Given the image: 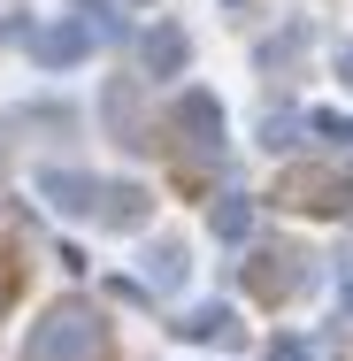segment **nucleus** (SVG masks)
Here are the masks:
<instances>
[{"label": "nucleus", "mask_w": 353, "mask_h": 361, "mask_svg": "<svg viewBox=\"0 0 353 361\" xmlns=\"http://www.w3.org/2000/svg\"><path fill=\"white\" fill-rule=\"evenodd\" d=\"M39 192H47V208H62V216H92L100 177H85V169H47V177H39Z\"/></svg>", "instance_id": "2"}, {"label": "nucleus", "mask_w": 353, "mask_h": 361, "mask_svg": "<svg viewBox=\"0 0 353 361\" xmlns=\"http://www.w3.org/2000/svg\"><path fill=\"white\" fill-rule=\"evenodd\" d=\"M215 231H223V238H246V231H254V200H246V192H230V200L215 208Z\"/></svg>", "instance_id": "8"}, {"label": "nucleus", "mask_w": 353, "mask_h": 361, "mask_svg": "<svg viewBox=\"0 0 353 361\" xmlns=\"http://www.w3.org/2000/svg\"><path fill=\"white\" fill-rule=\"evenodd\" d=\"M269 361H315V354H307V338H277V346H269Z\"/></svg>", "instance_id": "11"}, {"label": "nucleus", "mask_w": 353, "mask_h": 361, "mask_svg": "<svg viewBox=\"0 0 353 361\" xmlns=\"http://www.w3.org/2000/svg\"><path fill=\"white\" fill-rule=\"evenodd\" d=\"M338 77H346V85H353V47H338Z\"/></svg>", "instance_id": "12"}, {"label": "nucleus", "mask_w": 353, "mask_h": 361, "mask_svg": "<svg viewBox=\"0 0 353 361\" xmlns=\"http://www.w3.org/2000/svg\"><path fill=\"white\" fill-rule=\"evenodd\" d=\"M292 131H299V116H269V123H261V146H277V154H284Z\"/></svg>", "instance_id": "10"}, {"label": "nucleus", "mask_w": 353, "mask_h": 361, "mask_svg": "<svg viewBox=\"0 0 353 361\" xmlns=\"http://www.w3.org/2000/svg\"><path fill=\"white\" fill-rule=\"evenodd\" d=\"M85 54H92V31H85V23H47V31H39V62H47V70L85 62Z\"/></svg>", "instance_id": "5"}, {"label": "nucleus", "mask_w": 353, "mask_h": 361, "mask_svg": "<svg viewBox=\"0 0 353 361\" xmlns=\"http://www.w3.org/2000/svg\"><path fill=\"white\" fill-rule=\"evenodd\" d=\"M185 116H192V146L215 154V146H223V108H215L208 92H185Z\"/></svg>", "instance_id": "6"}, {"label": "nucleus", "mask_w": 353, "mask_h": 361, "mask_svg": "<svg viewBox=\"0 0 353 361\" xmlns=\"http://www.w3.org/2000/svg\"><path fill=\"white\" fill-rule=\"evenodd\" d=\"M146 277H154V285H177V277H192V262H185V246H177V238H161V246L146 254Z\"/></svg>", "instance_id": "7"}, {"label": "nucleus", "mask_w": 353, "mask_h": 361, "mask_svg": "<svg viewBox=\"0 0 353 361\" xmlns=\"http://www.w3.org/2000/svg\"><path fill=\"white\" fill-rule=\"evenodd\" d=\"M177 331H185V338H223V331H230V307H192Z\"/></svg>", "instance_id": "9"}, {"label": "nucleus", "mask_w": 353, "mask_h": 361, "mask_svg": "<svg viewBox=\"0 0 353 361\" xmlns=\"http://www.w3.org/2000/svg\"><path fill=\"white\" fill-rule=\"evenodd\" d=\"M346 307H353V285H346Z\"/></svg>", "instance_id": "13"}, {"label": "nucleus", "mask_w": 353, "mask_h": 361, "mask_svg": "<svg viewBox=\"0 0 353 361\" xmlns=\"http://www.w3.org/2000/svg\"><path fill=\"white\" fill-rule=\"evenodd\" d=\"M92 354H100V323L85 307H54L23 346V361H92Z\"/></svg>", "instance_id": "1"}, {"label": "nucleus", "mask_w": 353, "mask_h": 361, "mask_svg": "<svg viewBox=\"0 0 353 361\" xmlns=\"http://www.w3.org/2000/svg\"><path fill=\"white\" fill-rule=\"evenodd\" d=\"M92 216L108 223V231H146V216H154V200H146L139 185H100V200H92Z\"/></svg>", "instance_id": "3"}, {"label": "nucleus", "mask_w": 353, "mask_h": 361, "mask_svg": "<svg viewBox=\"0 0 353 361\" xmlns=\"http://www.w3.org/2000/svg\"><path fill=\"white\" fill-rule=\"evenodd\" d=\"M139 54H146V77H185V62H192V39H185L177 23H154Z\"/></svg>", "instance_id": "4"}]
</instances>
